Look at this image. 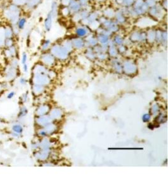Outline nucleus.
I'll list each match as a JSON object with an SVG mask.
<instances>
[{"label":"nucleus","instance_id":"1","mask_svg":"<svg viewBox=\"0 0 168 189\" xmlns=\"http://www.w3.org/2000/svg\"><path fill=\"white\" fill-rule=\"evenodd\" d=\"M21 7L10 3L3 10V15L8 23L12 25H16L21 17Z\"/></svg>","mask_w":168,"mask_h":189},{"label":"nucleus","instance_id":"2","mask_svg":"<svg viewBox=\"0 0 168 189\" xmlns=\"http://www.w3.org/2000/svg\"><path fill=\"white\" fill-rule=\"evenodd\" d=\"M17 75V68L9 65L5 70V77L6 80L12 81L15 79Z\"/></svg>","mask_w":168,"mask_h":189},{"label":"nucleus","instance_id":"3","mask_svg":"<svg viewBox=\"0 0 168 189\" xmlns=\"http://www.w3.org/2000/svg\"><path fill=\"white\" fill-rule=\"evenodd\" d=\"M5 56L8 59H12L13 58H16V55L17 53V49L16 48L15 45L9 48H5Z\"/></svg>","mask_w":168,"mask_h":189},{"label":"nucleus","instance_id":"4","mask_svg":"<svg viewBox=\"0 0 168 189\" xmlns=\"http://www.w3.org/2000/svg\"><path fill=\"white\" fill-rule=\"evenodd\" d=\"M5 35L6 38H14L15 35L12 25L9 23L5 25Z\"/></svg>","mask_w":168,"mask_h":189},{"label":"nucleus","instance_id":"5","mask_svg":"<svg viewBox=\"0 0 168 189\" xmlns=\"http://www.w3.org/2000/svg\"><path fill=\"white\" fill-rule=\"evenodd\" d=\"M5 39L6 37L5 35V25H0V49L4 48Z\"/></svg>","mask_w":168,"mask_h":189},{"label":"nucleus","instance_id":"6","mask_svg":"<svg viewBox=\"0 0 168 189\" xmlns=\"http://www.w3.org/2000/svg\"><path fill=\"white\" fill-rule=\"evenodd\" d=\"M26 24V19L24 16H21L19 19V20H18L16 25L20 30H22L25 29Z\"/></svg>","mask_w":168,"mask_h":189},{"label":"nucleus","instance_id":"7","mask_svg":"<svg viewBox=\"0 0 168 189\" xmlns=\"http://www.w3.org/2000/svg\"><path fill=\"white\" fill-rule=\"evenodd\" d=\"M52 12H50L47 16V18L45 20V23H44V25H45V28L46 29L47 31H49L50 28H51V25H52Z\"/></svg>","mask_w":168,"mask_h":189},{"label":"nucleus","instance_id":"8","mask_svg":"<svg viewBox=\"0 0 168 189\" xmlns=\"http://www.w3.org/2000/svg\"><path fill=\"white\" fill-rule=\"evenodd\" d=\"M12 132H15L16 134H21L23 132V127L20 124H14V125H12Z\"/></svg>","mask_w":168,"mask_h":189},{"label":"nucleus","instance_id":"9","mask_svg":"<svg viewBox=\"0 0 168 189\" xmlns=\"http://www.w3.org/2000/svg\"><path fill=\"white\" fill-rule=\"evenodd\" d=\"M15 44L14 38H6L4 44V48H9L12 47Z\"/></svg>","mask_w":168,"mask_h":189},{"label":"nucleus","instance_id":"10","mask_svg":"<svg viewBox=\"0 0 168 189\" xmlns=\"http://www.w3.org/2000/svg\"><path fill=\"white\" fill-rule=\"evenodd\" d=\"M28 2V0H10V3H14L19 6H25Z\"/></svg>","mask_w":168,"mask_h":189},{"label":"nucleus","instance_id":"11","mask_svg":"<svg viewBox=\"0 0 168 189\" xmlns=\"http://www.w3.org/2000/svg\"><path fill=\"white\" fill-rule=\"evenodd\" d=\"M27 109H26V108L24 106L20 108V112H19V118H22L23 117H25L26 114H27Z\"/></svg>","mask_w":168,"mask_h":189},{"label":"nucleus","instance_id":"12","mask_svg":"<svg viewBox=\"0 0 168 189\" xmlns=\"http://www.w3.org/2000/svg\"><path fill=\"white\" fill-rule=\"evenodd\" d=\"M76 33L79 37H84V36L86 34V31L83 28H79L76 30Z\"/></svg>","mask_w":168,"mask_h":189},{"label":"nucleus","instance_id":"13","mask_svg":"<svg viewBox=\"0 0 168 189\" xmlns=\"http://www.w3.org/2000/svg\"><path fill=\"white\" fill-rule=\"evenodd\" d=\"M27 54H26V52H23V54L22 56V61L21 62L22 65H25L27 62Z\"/></svg>","mask_w":168,"mask_h":189},{"label":"nucleus","instance_id":"14","mask_svg":"<svg viewBox=\"0 0 168 189\" xmlns=\"http://www.w3.org/2000/svg\"><path fill=\"white\" fill-rule=\"evenodd\" d=\"M15 92L13 91H12L8 93L6 97L8 99H12L15 96Z\"/></svg>","mask_w":168,"mask_h":189},{"label":"nucleus","instance_id":"15","mask_svg":"<svg viewBox=\"0 0 168 189\" xmlns=\"http://www.w3.org/2000/svg\"><path fill=\"white\" fill-rule=\"evenodd\" d=\"M49 44V40H47L46 41H45L44 42L43 44H42V49H47V47H48V45Z\"/></svg>","mask_w":168,"mask_h":189},{"label":"nucleus","instance_id":"16","mask_svg":"<svg viewBox=\"0 0 168 189\" xmlns=\"http://www.w3.org/2000/svg\"><path fill=\"white\" fill-rule=\"evenodd\" d=\"M26 79H25V78H21L20 79V84H22V85H25V84L26 83Z\"/></svg>","mask_w":168,"mask_h":189},{"label":"nucleus","instance_id":"17","mask_svg":"<svg viewBox=\"0 0 168 189\" xmlns=\"http://www.w3.org/2000/svg\"><path fill=\"white\" fill-rule=\"evenodd\" d=\"M11 135H12V136L13 138H19V136H20V134H16V133H15V132H12H12H11Z\"/></svg>","mask_w":168,"mask_h":189},{"label":"nucleus","instance_id":"18","mask_svg":"<svg viewBox=\"0 0 168 189\" xmlns=\"http://www.w3.org/2000/svg\"><path fill=\"white\" fill-rule=\"evenodd\" d=\"M23 71L24 72H25V73H26V72L28 71V66H27V64H25V65H23Z\"/></svg>","mask_w":168,"mask_h":189},{"label":"nucleus","instance_id":"19","mask_svg":"<svg viewBox=\"0 0 168 189\" xmlns=\"http://www.w3.org/2000/svg\"><path fill=\"white\" fill-rule=\"evenodd\" d=\"M4 84L3 83H0V92H1L3 89L5 88V86H4Z\"/></svg>","mask_w":168,"mask_h":189},{"label":"nucleus","instance_id":"20","mask_svg":"<svg viewBox=\"0 0 168 189\" xmlns=\"http://www.w3.org/2000/svg\"><path fill=\"white\" fill-rule=\"evenodd\" d=\"M22 98H23V101L24 102H26V99H27V95H23V96H22Z\"/></svg>","mask_w":168,"mask_h":189},{"label":"nucleus","instance_id":"21","mask_svg":"<svg viewBox=\"0 0 168 189\" xmlns=\"http://www.w3.org/2000/svg\"><path fill=\"white\" fill-rule=\"evenodd\" d=\"M2 120L1 118H0V122H2Z\"/></svg>","mask_w":168,"mask_h":189}]
</instances>
